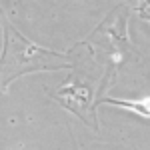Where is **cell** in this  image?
Instances as JSON below:
<instances>
[{"mask_svg":"<svg viewBox=\"0 0 150 150\" xmlns=\"http://www.w3.org/2000/svg\"><path fill=\"white\" fill-rule=\"evenodd\" d=\"M12 30V40L8 42L6 40V46H4V56H10V66H24L26 62H32L36 58H64V54H58V52H52V50H46V48H40L32 44L30 40H26L20 32H16L10 26Z\"/></svg>","mask_w":150,"mask_h":150,"instance_id":"obj_1","label":"cell"},{"mask_svg":"<svg viewBox=\"0 0 150 150\" xmlns=\"http://www.w3.org/2000/svg\"><path fill=\"white\" fill-rule=\"evenodd\" d=\"M106 102H112L116 106H124V108H130L132 112H136V114H142V116H148V98H142V102H120V100H110V98H106Z\"/></svg>","mask_w":150,"mask_h":150,"instance_id":"obj_2","label":"cell"}]
</instances>
